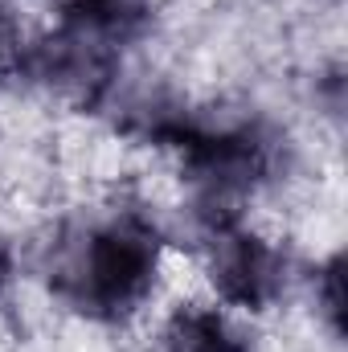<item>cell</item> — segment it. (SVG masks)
<instances>
[{
	"label": "cell",
	"mask_w": 348,
	"mask_h": 352,
	"mask_svg": "<svg viewBox=\"0 0 348 352\" xmlns=\"http://www.w3.org/2000/svg\"><path fill=\"white\" fill-rule=\"evenodd\" d=\"M119 70H123V54H111L58 25L33 37L29 50V82L50 90L74 111H98L119 82Z\"/></svg>",
	"instance_id": "4"
},
{
	"label": "cell",
	"mask_w": 348,
	"mask_h": 352,
	"mask_svg": "<svg viewBox=\"0 0 348 352\" xmlns=\"http://www.w3.org/2000/svg\"><path fill=\"white\" fill-rule=\"evenodd\" d=\"M316 311L324 320V328L340 340L345 336V254H328L316 266Z\"/></svg>",
	"instance_id": "8"
},
{
	"label": "cell",
	"mask_w": 348,
	"mask_h": 352,
	"mask_svg": "<svg viewBox=\"0 0 348 352\" xmlns=\"http://www.w3.org/2000/svg\"><path fill=\"white\" fill-rule=\"evenodd\" d=\"M29 50H33V37H29L21 12L8 0H0V87L29 78Z\"/></svg>",
	"instance_id": "7"
},
{
	"label": "cell",
	"mask_w": 348,
	"mask_h": 352,
	"mask_svg": "<svg viewBox=\"0 0 348 352\" xmlns=\"http://www.w3.org/2000/svg\"><path fill=\"white\" fill-rule=\"evenodd\" d=\"M201 266L209 274V287L226 307L238 311H270L287 291V254L242 221V213L226 209H201L197 230Z\"/></svg>",
	"instance_id": "3"
},
{
	"label": "cell",
	"mask_w": 348,
	"mask_h": 352,
	"mask_svg": "<svg viewBox=\"0 0 348 352\" xmlns=\"http://www.w3.org/2000/svg\"><path fill=\"white\" fill-rule=\"evenodd\" d=\"M164 230L140 205H107L74 217L54 242L50 287L83 320L127 324L156 295Z\"/></svg>",
	"instance_id": "1"
},
{
	"label": "cell",
	"mask_w": 348,
	"mask_h": 352,
	"mask_svg": "<svg viewBox=\"0 0 348 352\" xmlns=\"http://www.w3.org/2000/svg\"><path fill=\"white\" fill-rule=\"evenodd\" d=\"M12 283V242L4 238V230H0V291Z\"/></svg>",
	"instance_id": "9"
},
{
	"label": "cell",
	"mask_w": 348,
	"mask_h": 352,
	"mask_svg": "<svg viewBox=\"0 0 348 352\" xmlns=\"http://www.w3.org/2000/svg\"><path fill=\"white\" fill-rule=\"evenodd\" d=\"M54 25L111 54H127L152 33L156 0H58Z\"/></svg>",
	"instance_id": "5"
},
{
	"label": "cell",
	"mask_w": 348,
	"mask_h": 352,
	"mask_svg": "<svg viewBox=\"0 0 348 352\" xmlns=\"http://www.w3.org/2000/svg\"><path fill=\"white\" fill-rule=\"evenodd\" d=\"M144 135L176 152L197 209L242 213V201L270 184L279 168V140L259 119H209L201 111L164 107L144 119Z\"/></svg>",
	"instance_id": "2"
},
{
	"label": "cell",
	"mask_w": 348,
	"mask_h": 352,
	"mask_svg": "<svg viewBox=\"0 0 348 352\" xmlns=\"http://www.w3.org/2000/svg\"><path fill=\"white\" fill-rule=\"evenodd\" d=\"M160 352H254V340L226 307L180 303L164 320Z\"/></svg>",
	"instance_id": "6"
}]
</instances>
